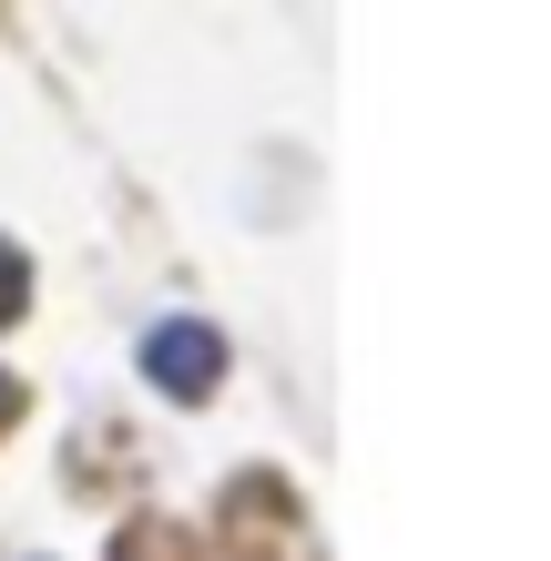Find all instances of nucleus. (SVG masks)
<instances>
[{
  "label": "nucleus",
  "mask_w": 551,
  "mask_h": 561,
  "mask_svg": "<svg viewBox=\"0 0 551 561\" xmlns=\"http://www.w3.org/2000/svg\"><path fill=\"white\" fill-rule=\"evenodd\" d=\"M144 378L164 388V399H205V388L225 378V337H215V327H194V317L153 327V337H144Z\"/></svg>",
  "instance_id": "1"
},
{
  "label": "nucleus",
  "mask_w": 551,
  "mask_h": 561,
  "mask_svg": "<svg viewBox=\"0 0 551 561\" xmlns=\"http://www.w3.org/2000/svg\"><path fill=\"white\" fill-rule=\"evenodd\" d=\"M0 409H11V388H0Z\"/></svg>",
  "instance_id": "3"
},
{
  "label": "nucleus",
  "mask_w": 551,
  "mask_h": 561,
  "mask_svg": "<svg viewBox=\"0 0 551 561\" xmlns=\"http://www.w3.org/2000/svg\"><path fill=\"white\" fill-rule=\"evenodd\" d=\"M21 296H31V266H21V245H0V327L21 317Z\"/></svg>",
  "instance_id": "2"
}]
</instances>
